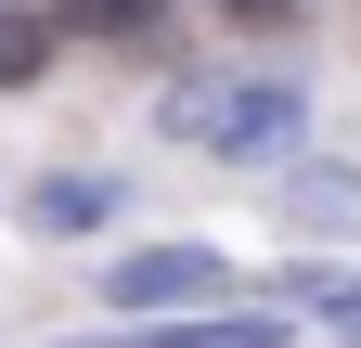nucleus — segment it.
Masks as SVG:
<instances>
[{
  "instance_id": "nucleus-1",
  "label": "nucleus",
  "mask_w": 361,
  "mask_h": 348,
  "mask_svg": "<svg viewBox=\"0 0 361 348\" xmlns=\"http://www.w3.org/2000/svg\"><path fill=\"white\" fill-rule=\"evenodd\" d=\"M168 129L207 142V155H284L310 129V104H297V77H194V91L168 104Z\"/></svg>"
},
{
  "instance_id": "nucleus-2",
  "label": "nucleus",
  "mask_w": 361,
  "mask_h": 348,
  "mask_svg": "<svg viewBox=\"0 0 361 348\" xmlns=\"http://www.w3.org/2000/svg\"><path fill=\"white\" fill-rule=\"evenodd\" d=\"M219 297V258L207 245H155V258H116V310H194Z\"/></svg>"
},
{
  "instance_id": "nucleus-3",
  "label": "nucleus",
  "mask_w": 361,
  "mask_h": 348,
  "mask_svg": "<svg viewBox=\"0 0 361 348\" xmlns=\"http://www.w3.org/2000/svg\"><path fill=\"white\" fill-rule=\"evenodd\" d=\"M78 348H297L284 310H207V323H155V335H78Z\"/></svg>"
},
{
  "instance_id": "nucleus-4",
  "label": "nucleus",
  "mask_w": 361,
  "mask_h": 348,
  "mask_svg": "<svg viewBox=\"0 0 361 348\" xmlns=\"http://www.w3.org/2000/svg\"><path fill=\"white\" fill-rule=\"evenodd\" d=\"M104 206H116L104 181H39V194H26V220H39V232H90Z\"/></svg>"
},
{
  "instance_id": "nucleus-5",
  "label": "nucleus",
  "mask_w": 361,
  "mask_h": 348,
  "mask_svg": "<svg viewBox=\"0 0 361 348\" xmlns=\"http://www.w3.org/2000/svg\"><path fill=\"white\" fill-rule=\"evenodd\" d=\"M65 13H78L90 39H155V26H168V0H65Z\"/></svg>"
},
{
  "instance_id": "nucleus-6",
  "label": "nucleus",
  "mask_w": 361,
  "mask_h": 348,
  "mask_svg": "<svg viewBox=\"0 0 361 348\" xmlns=\"http://www.w3.org/2000/svg\"><path fill=\"white\" fill-rule=\"evenodd\" d=\"M284 206L297 220H361V181L348 168H310V181H284Z\"/></svg>"
},
{
  "instance_id": "nucleus-7",
  "label": "nucleus",
  "mask_w": 361,
  "mask_h": 348,
  "mask_svg": "<svg viewBox=\"0 0 361 348\" xmlns=\"http://www.w3.org/2000/svg\"><path fill=\"white\" fill-rule=\"evenodd\" d=\"M39 65H52V26H26V13H0V91H26Z\"/></svg>"
},
{
  "instance_id": "nucleus-8",
  "label": "nucleus",
  "mask_w": 361,
  "mask_h": 348,
  "mask_svg": "<svg viewBox=\"0 0 361 348\" xmlns=\"http://www.w3.org/2000/svg\"><path fill=\"white\" fill-rule=\"evenodd\" d=\"M297 297H310L323 323H348V335H361V284H348V271H297Z\"/></svg>"
}]
</instances>
